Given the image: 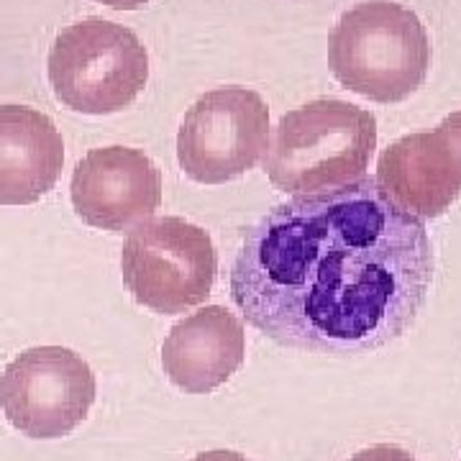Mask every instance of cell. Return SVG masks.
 <instances>
[{"mask_svg": "<svg viewBox=\"0 0 461 461\" xmlns=\"http://www.w3.org/2000/svg\"><path fill=\"white\" fill-rule=\"evenodd\" d=\"M430 280L423 221L362 177L282 203L251 226L230 269V297L280 346L348 357L411 329Z\"/></svg>", "mask_w": 461, "mask_h": 461, "instance_id": "6da1fadb", "label": "cell"}, {"mask_svg": "<svg viewBox=\"0 0 461 461\" xmlns=\"http://www.w3.org/2000/svg\"><path fill=\"white\" fill-rule=\"evenodd\" d=\"M375 149V113L346 100L318 98L282 115L264 172L287 195H318L366 177Z\"/></svg>", "mask_w": 461, "mask_h": 461, "instance_id": "7a4b0ae2", "label": "cell"}, {"mask_svg": "<svg viewBox=\"0 0 461 461\" xmlns=\"http://www.w3.org/2000/svg\"><path fill=\"white\" fill-rule=\"evenodd\" d=\"M329 67L346 90L384 105L400 103L429 77V32L408 5L366 0L333 26Z\"/></svg>", "mask_w": 461, "mask_h": 461, "instance_id": "3957f363", "label": "cell"}, {"mask_svg": "<svg viewBox=\"0 0 461 461\" xmlns=\"http://www.w3.org/2000/svg\"><path fill=\"white\" fill-rule=\"evenodd\" d=\"M50 83L57 100L85 115L129 108L149 83V54L141 39L113 21L83 18L54 39Z\"/></svg>", "mask_w": 461, "mask_h": 461, "instance_id": "277c9868", "label": "cell"}, {"mask_svg": "<svg viewBox=\"0 0 461 461\" xmlns=\"http://www.w3.org/2000/svg\"><path fill=\"white\" fill-rule=\"evenodd\" d=\"M121 272L136 303L154 313L177 315L211 295L218 254L200 226L165 215L129 233Z\"/></svg>", "mask_w": 461, "mask_h": 461, "instance_id": "5b68a950", "label": "cell"}, {"mask_svg": "<svg viewBox=\"0 0 461 461\" xmlns=\"http://www.w3.org/2000/svg\"><path fill=\"white\" fill-rule=\"evenodd\" d=\"M269 147V108L259 93L229 85L200 95L182 118L177 159L200 185H223L259 165Z\"/></svg>", "mask_w": 461, "mask_h": 461, "instance_id": "8992f818", "label": "cell"}, {"mask_svg": "<svg viewBox=\"0 0 461 461\" xmlns=\"http://www.w3.org/2000/svg\"><path fill=\"white\" fill-rule=\"evenodd\" d=\"M95 375L65 346H36L18 354L0 377V408L29 438H62L95 402Z\"/></svg>", "mask_w": 461, "mask_h": 461, "instance_id": "52a82bcc", "label": "cell"}, {"mask_svg": "<svg viewBox=\"0 0 461 461\" xmlns=\"http://www.w3.org/2000/svg\"><path fill=\"white\" fill-rule=\"evenodd\" d=\"M377 185L405 213L444 215L461 195V111L423 133H408L382 151Z\"/></svg>", "mask_w": 461, "mask_h": 461, "instance_id": "ba28073f", "label": "cell"}, {"mask_svg": "<svg viewBox=\"0 0 461 461\" xmlns=\"http://www.w3.org/2000/svg\"><path fill=\"white\" fill-rule=\"evenodd\" d=\"M69 195L87 226L123 233L159 211L162 172L139 149H93L75 167Z\"/></svg>", "mask_w": 461, "mask_h": 461, "instance_id": "9c48e42d", "label": "cell"}, {"mask_svg": "<svg viewBox=\"0 0 461 461\" xmlns=\"http://www.w3.org/2000/svg\"><path fill=\"white\" fill-rule=\"evenodd\" d=\"M247 357L241 321L223 305H205L175 323L162 346V366L175 387L208 395L226 384Z\"/></svg>", "mask_w": 461, "mask_h": 461, "instance_id": "30bf717a", "label": "cell"}, {"mask_svg": "<svg viewBox=\"0 0 461 461\" xmlns=\"http://www.w3.org/2000/svg\"><path fill=\"white\" fill-rule=\"evenodd\" d=\"M65 141L50 115L0 105V205H32L57 185Z\"/></svg>", "mask_w": 461, "mask_h": 461, "instance_id": "8fae6325", "label": "cell"}, {"mask_svg": "<svg viewBox=\"0 0 461 461\" xmlns=\"http://www.w3.org/2000/svg\"><path fill=\"white\" fill-rule=\"evenodd\" d=\"M346 461H415V456H412L411 451L400 448V446L377 444V446L364 448V451L354 454L351 459H346Z\"/></svg>", "mask_w": 461, "mask_h": 461, "instance_id": "7c38bea8", "label": "cell"}, {"mask_svg": "<svg viewBox=\"0 0 461 461\" xmlns=\"http://www.w3.org/2000/svg\"><path fill=\"white\" fill-rule=\"evenodd\" d=\"M190 461H251L236 451H229V448H215V451H205V454H198L195 459Z\"/></svg>", "mask_w": 461, "mask_h": 461, "instance_id": "4fadbf2b", "label": "cell"}, {"mask_svg": "<svg viewBox=\"0 0 461 461\" xmlns=\"http://www.w3.org/2000/svg\"><path fill=\"white\" fill-rule=\"evenodd\" d=\"M95 3H103L115 11H136V8H144L149 0H95Z\"/></svg>", "mask_w": 461, "mask_h": 461, "instance_id": "5bb4252c", "label": "cell"}]
</instances>
